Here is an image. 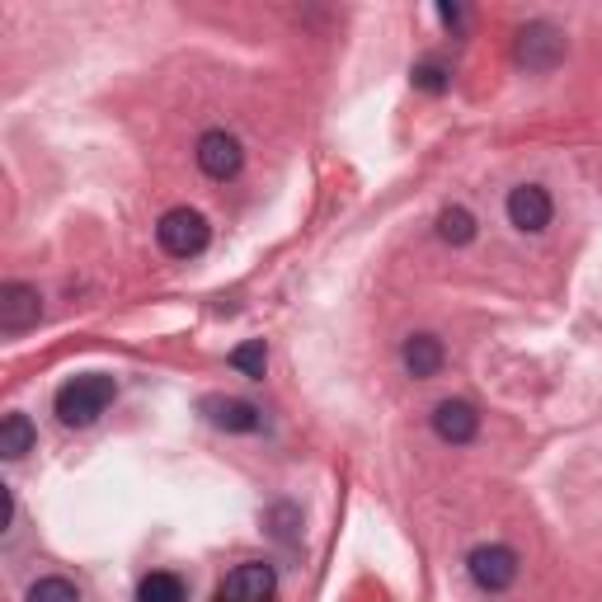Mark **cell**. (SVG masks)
<instances>
[{"instance_id": "cell-1", "label": "cell", "mask_w": 602, "mask_h": 602, "mask_svg": "<svg viewBox=\"0 0 602 602\" xmlns=\"http://www.w3.org/2000/svg\"><path fill=\"white\" fill-rule=\"evenodd\" d=\"M113 396H118L113 377H104V372H85V377H71L62 391H57L52 405H57V419L66 428H90L99 414L113 405Z\"/></svg>"}, {"instance_id": "cell-2", "label": "cell", "mask_w": 602, "mask_h": 602, "mask_svg": "<svg viewBox=\"0 0 602 602\" xmlns=\"http://www.w3.org/2000/svg\"><path fill=\"white\" fill-rule=\"evenodd\" d=\"M155 240H161V250L170 260H198L212 240V226L203 212H193V208H170L161 226H155Z\"/></svg>"}, {"instance_id": "cell-3", "label": "cell", "mask_w": 602, "mask_h": 602, "mask_svg": "<svg viewBox=\"0 0 602 602\" xmlns=\"http://www.w3.org/2000/svg\"><path fill=\"white\" fill-rule=\"evenodd\" d=\"M513 57H518L523 71H532V76H547L565 62V34L547 20H532L518 28V42H513Z\"/></svg>"}, {"instance_id": "cell-4", "label": "cell", "mask_w": 602, "mask_h": 602, "mask_svg": "<svg viewBox=\"0 0 602 602\" xmlns=\"http://www.w3.org/2000/svg\"><path fill=\"white\" fill-rule=\"evenodd\" d=\"M466 575L480 593H509L513 579H518V551L504 547V541H485L466 555Z\"/></svg>"}, {"instance_id": "cell-5", "label": "cell", "mask_w": 602, "mask_h": 602, "mask_svg": "<svg viewBox=\"0 0 602 602\" xmlns=\"http://www.w3.org/2000/svg\"><path fill=\"white\" fill-rule=\"evenodd\" d=\"M193 155H198V170H203L208 179H217V184L236 179L240 165H246V147H240L226 127H212V133L198 137V151Z\"/></svg>"}, {"instance_id": "cell-6", "label": "cell", "mask_w": 602, "mask_h": 602, "mask_svg": "<svg viewBox=\"0 0 602 602\" xmlns=\"http://www.w3.org/2000/svg\"><path fill=\"white\" fill-rule=\"evenodd\" d=\"M274 598H278V575H274V565H264V561L236 565L217 589V602H274Z\"/></svg>"}, {"instance_id": "cell-7", "label": "cell", "mask_w": 602, "mask_h": 602, "mask_svg": "<svg viewBox=\"0 0 602 602\" xmlns=\"http://www.w3.org/2000/svg\"><path fill=\"white\" fill-rule=\"evenodd\" d=\"M42 321V297L34 283H0V335H24Z\"/></svg>"}, {"instance_id": "cell-8", "label": "cell", "mask_w": 602, "mask_h": 602, "mask_svg": "<svg viewBox=\"0 0 602 602\" xmlns=\"http://www.w3.org/2000/svg\"><path fill=\"white\" fill-rule=\"evenodd\" d=\"M551 217H555V203L541 184H518V189L509 193V222L518 226L523 236H541L551 226Z\"/></svg>"}, {"instance_id": "cell-9", "label": "cell", "mask_w": 602, "mask_h": 602, "mask_svg": "<svg viewBox=\"0 0 602 602\" xmlns=\"http://www.w3.org/2000/svg\"><path fill=\"white\" fill-rule=\"evenodd\" d=\"M434 434L448 442V448H466V442H476L480 434V414L471 400H438L434 405Z\"/></svg>"}, {"instance_id": "cell-10", "label": "cell", "mask_w": 602, "mask_h": 602, "mask_svg": "<svg viewBox=\"0 0 602 602\" xmlns=\"http://www.w3.org/2000/svg\"><path fill=\"white\" fill-rule=\"evenodd\" d=\"M203 414H208L212 428H222V434H254V428L264 424V414L254 410L250 400H231V396H208Z\"/></svg>"}, {"instance_id": "cell-11", "label": "cell", "mask_w": 602, "mask_h": 602, "mask_svg": "<svg viewBox=\"0 0 602 602\" xmlns=\"http://www.w3.org/2000/svg\"><path fill=\"white\" fill-rule=\"evenodd\" d=\"M400 363H405L410 377H438L442 363H448V349H442V339L438 335H428V329H419V335H410L405 339V349H400Z\"/></svg>"}, {"instance_id": "cell-12", "label": "cell", "mask_w": 602, "mask_h": 602, "mask_svg": "<svg viewBox=\"0 0 602 602\" xmlns=\"http://www.w3.org/2000/svg\"><path fill=\"white\" fill-rule=\"evenodd\" d=\"M34 448H38L34 419H28V414H5V419H0V456H5V462H20V456L34 452Z\"/></svg>"}, {"instance_id": "cell-13", "label": "cell", "mask_w": 602, "mask_h": 602, "mask_svg": "<svg viewBox=\"0 0 602 602\" xmlns=\"http://www.w3.org/2000/svg\"><path fill=\"white\" fill-rule=\"evenodd\" d=\"M137 602H189V589H184L179 575H170V569H155V575L141 579Z\"/></svg>"}, {"instance_id": "cell-14", "label": "cell", "mask_w": 602, "mask_h": 602, "mask_svg": "<svg viewBox=\"0 0 602 602\" xmlns=\"http://www.w3.org/2000/svg\"><path fill=\"white\" fill-rule=\"evenodd\" d=\"M438 236L448 240V246H471V240H476V217H471L466 208H442L438 212Z\"/></svg>"}, {"instance_id": "cell-15", "label": "cell", "mask_w": 602, "mask_h": 602, "mask_svg": "<svg viewBox=\"0 0 602 602\" xmlns=\"http://www.w3.org/2000/svg\"><path fill=\"white\" fill-rule=\"evenodd\" d=\"M240 377H250V381H264V367H268V349H264V339H250V343H240V349H231V358H226Z\"/></svg>"}, {"instance_id": "cell-16", "label": "cell", "mask_w": 602, "mask_h": 602, "mask_svg": "<svg viewBox=\"0 0 602 602\" xmlns=\"http://www.w3.org/2000/svg\"><path fill=\"white\" fill-rule=\"evenodd\" d=\"M24 602H80V589L71 579H38L34 589H28V598Z\"/></svg>"}, {"instance_id": "cell-17", "label": "cell", "mask_w": 602, "mask_h": 602, "mask_svg": "<svg viewBox=\"0 0 602 602\" xmlns=\"http://www.w3.org/2000/svg\"><path fill=\"white\" fill-rule=\"evenodd\" d=\"M414 85H419V90H442V85H448V76H442V66H419L414 71Z\"/></svg>"}, {"instance_id": "cell-18", "label": "cell", "mask_w": 602, "mask_h": 602, "mask_svg": "<svg viewBox=\"0 0 602 602\" xmlns=\"http://www.w3.org/2000/svg\"><path fill=\"white\" fill-rule=\"evenodd\" d=\"M0 504H5V513H0V532H10V523H14V494L0 485Z\"/></svg>"}]
</instances>
